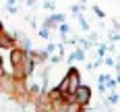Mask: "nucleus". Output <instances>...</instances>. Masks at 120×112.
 <instances>
[{"instance_id":"1","label":"nucleus","mask_w":120,"mask_h":112,"mask_svg":"<svg viewBox=\"0 0 120 112\" xmlns=\"http://www.w3.org/2000/svg\"><path fill=\"white\" fill-rule=\"evenodd\" d=\"M79 104H85L87 100H89V89L87 87H79V89H75V93H72Z\"/></svg>"}]
</instances>
